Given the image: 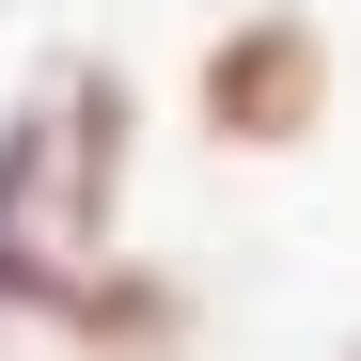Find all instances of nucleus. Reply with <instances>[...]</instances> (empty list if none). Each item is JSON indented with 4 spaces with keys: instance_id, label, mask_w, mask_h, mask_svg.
<instances>
[{
    "instance_id": "1",
    "label": "nucleus",
    "mask_w": 361,
    "mask_h": 361,
    "mask_svg": "<svg viewBox=\"0 0 361 361\" xmlns=\"http://www.w3.org/2000/svg\"><path fill=\"white\" fill-rule=\"evenodd\" d=\"M110 204H126V94H110L94 63H47L32 110H16V142H0V235H16V283L63 298V283L94 267Z\"/></svg>"
},
{
    "instance_id": "2",
    "label": "nucleus",
    "mask_w": 361,
    "mask_h": 361,
    "mask_svg": "<svg viewBox=\"0 0 361 361\" xmlns=\"http://www.w3.org/2000/svg\"><path fill=\"white\" fill-rule=\"evenodd\" d=\"M204 126L235 157H298V142L330 126V32L314 16H235L204 47Z\"/></svg>"
}]
</instances>
